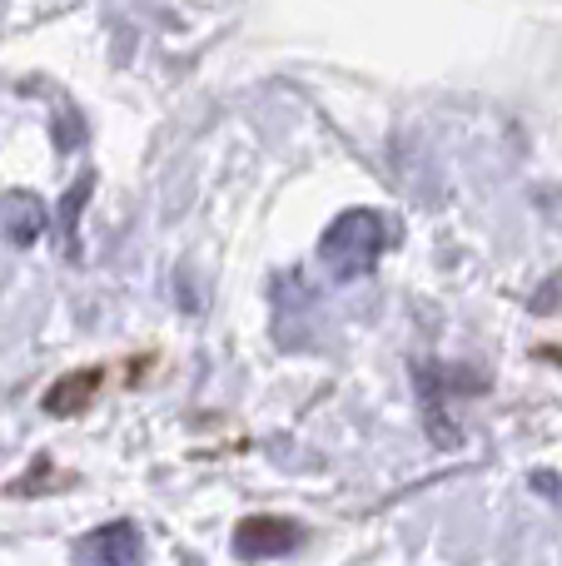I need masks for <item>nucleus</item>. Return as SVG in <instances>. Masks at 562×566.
<instances>
[{
	"label": "nucleus",
	"mask_w": 562,
	"mask_h": 566,
	"mask_svg": "<svg viewBox=\"0 0 562 566\" xmlns=\"http://www.w3.org/2000/svg\"><path fill=\"white\" fill-rule=\"evenodd\" d=\"M394 244V224L378 209H344L319 239V259L334 279H364Z\"/></svg>",
	"instance_id": "nucleus-1"
},
{
	"label": "nucleus",
	"mask_w": 562,
	"mask_h": 566,
	"mask_svg": "<svg viewBox=\"0 0 562 566\" xmlns=\"http://www.w3.org/2000/svg\"><path fill=\"white\" fill-rule=\"evenodd\" d=\"M483 373L473 368H448V363H424L418 368V398H424L428 412V432L438 442H458V422H454V398H468V392H483Z\"/></svg>",
	"instance_id": "nucleus-2"
},
{
	"label": "nucleus",
	"mask_w": 562,
	"mask_h": 566,
	"mask_svg": "<svg viewBox=\"0 0 562 566\" xmlns=\"http://www.w3.org/2000/svg\"><path fill=\"white\" fill-rule=\"evenodd\" d=\"M304 542V527L289 517H244L235 527V557L264 562V557H289Z\"/></svg>",
	"instance_id": "nucleus-3"
},
{
	"label": "nucleus",
	"mask_w": 562,
	"mask_h": 566,
	"mask_svg": "<svg viewBox=\"0 0 562 566\" xmlns=\"http://www.w3.org/2000/svg\"><path fill=\"white\" fill-rule=\"evenodd\" d=\"M75 557L100 562V566H129V562L145 557V542H139L135 522H105V527H95L85 542H80Z\"/></svg>",
	"instance_id": "nucleus-4"
},
{
	"label": "nucleus",
	"mask_w": 562,
	"mask_h": 566,
	"mask_svg": "<svg viewBox=\"0 0 562 566\" xmlns=\"http://www.w3.org/2000/svg\"><path fill=\"white\" fill-rule=\"evenodd\" d=\"M45 205H40L30 189H15V195L0 199V239L15 249H30L40 234H45Z\"/></svg>",
	"instance_id": "nucleus-5"
},
{
	"label": "nucleus",
	"mask_w": 562,
	"mask_h": 566,
	"mask_svg": "<svg viewBox=\"0 0 562 566\" xmlns=\"http://www.w3.org/2000/svg\"><path fill=\"white\" fill-rule=\"evenodd\" d=\"M95 392H100V368H80V373L55 378V388H50L40 402H45V412H55V418H80Z\"/></svg>",
	"instance_id": "nucleus-6"
},
{
	"label": "nucleus",
	"mask_w": 562,
	"mask_h": 566,
	"mask_svg": "<svg viewBox=\"0 0 562 566\" xmlns=\"http://www.w3.org/2000/svg\"><path fill=\"white\" fill-rule=\"evenodd\" d=\"M95 195V175H80L75 185L65 189V199H60V239H65V254L70 259H80V239H75V229H80V209H85V199Z\"/></svg>",
	"instance_id": "nucleus-7"
},
{
	"label": "nucleus",
	"mask_w": 562,
	"mask_h": 566,
	"mask_svg": "<svg viewBox=\"0 0 562 566\" xmlns=\"http://www.w3.org/2000/svg\"><path fill=\"white\" fill-rule=\"evenodd\" d=\"M55 139H60V149H80V139H85V119L75 115L70 105H60V119H55Z\"/></svg>",
	"instance_id": "nucleus-8"
}]
</instances>
